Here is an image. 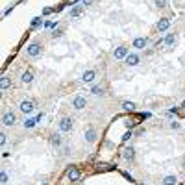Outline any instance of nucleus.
Listing matches in <instances>:
<instances>
[{
	"instance_id": "obj_18",
	"label": "nucleus",
	"mask_w": 185,
	"mask_h": 185,
	"mask_svg": "<svg viewBox=\"0 0 185 185\" xmlns=\"http://www.w3.org/2000/svg\"><path fill=\"white\" fill-rule=\"evenodd\" d=\"M124 158H126V159H130V161H132V159H133V158H135V150H133V148H132V146H130V148H126V150H124Z\"/></svg>"
},
{
	"instance_id": "obj_10",
	"label": "nucleus",
	"mask_w": 185,
	"mask_h": 185,
	"mask_svg": "<svg viewBox=\"0 0 185 185\" xmlns=\"http://www.w3.org/2000/svg\"><path fill=\"white\" fill-rule=\"evenodd\" d=\"M95 78H96V72H95V70H85L83 76H82V82L91 83V82H95Z\"/></svg>"
},
{
	"instance_id": "obj_1",
	"label": "nucleus",
	"mask_w": 185,
	"mask_h": 185,
	"mask_svg": "<svg viewBox=\"0 0 185 185\" xmlns=\"http://www.w3.org/2000/svg\"><path fill=\"white\" fill-rule=\"evenodd\" d=\"M41 52H43V46H41L39 43H32V44L26 48V54H28L30 57H37V56H41Z\"/></svg>"
},
{
	"instance_id": "obj_21",
	"label": "nucleus",
	"mask_w": 185,
	"mask_h": 185,
	"mask_svg": "<svg viewBox=\"0 0 185 185\" xmlns=\"http://www.w3.org/2000/svg\"><path fill=\"white\" fill-rule=\"evenodd\" d=\"M122 107H124L126 111H133V109H135V104H133V102H128V100H126V102H122Z\"/></svg>"
},
{
	"instance_id": "obj_32",
	"label": "nucleus",
	"mask_w": 185,
	"mask_h": 185,
	"mask_svg": "<svg viewBox=\"0 0 185 185\" xmlns=\"http://www.w3.org/2000/svg\"><path fill=\"white\" fill-rule=\"evenodd\" d=\"M41 185H48V183H41Z\"/></svg>"
},
{
	"instance_id": "obj_29",
	"label": "nucleus",
	"mask_w": 185,
	"mask_h": 185,
	"mask_svg": "<svg viewBox=\"0 0 185 185\" xmlns=\"http://www.w3.org/2000/svg\"><path fill=\"white\" fill-rule=\"evenodd\" d=\"M78 2H82V0H67V4H69V6H76Z\"/></svg>"
},
{
	"instance_id": "obj_8",
	"label": "nucleus",
	"mask_w": 185,
	"mask_h": 185,
	"mask_svg": "<svg viewBox=\"0 0 185 185\" xmlns=\"http://www.w3.org/2000/svg\"><path fill=\"white\" fill-rule=\"evenodd\" d=\"M124 61H126V65H130V67H135V65H139V61H141V57H139L137 54H128Z\"/></svg>"
},
{
	"instance_id": "obj_15",
	"label": "nucleus",
	"mask_w": 185,
	"mask_h": 185,
	"mask_svg": "<svg viewBox=\"0 0 185 185\" xmlns=\"http://www.w3.org/2000/svg\"><path fill=\"white\" fill-rule=\"evenodd\" d=\"M91 93H93V95H96V96H104V95H106V93H104V87H102V85H93Z\"/></svg>"
},
{
	"instance_id": "obj_7",
	"label": "nucleus",
	"mask_w": 185,
	"mask_h": 185,
	"mask_svg": "<svg viewBox=\"0 0 185 185\" xmlns=\"http://www.w3.org/2000/svg\"><path fill=\"white\" fill-rule=\"evenodd\" d=\"M130 52H128V48L126 46H119L115 52H113V57L115 59H126V56H128Z\"/></svg>"
},
{
	"instance_id": "obj_14",
	"label": "nucleus",
	"mask_w": 185,
	"mask_h": 185,
	"mask_svg": "<svg viewBox=\"0 0 185 185\" xmlns=\"http://www.w3.org/2000/svg\"><path fill=\"white\" fill-rule=\"evenodd\" d=\"M176 39H178L176 33H167V37H165V44H167V46H172V44L176 43Z\"/></svg>"
},
{
	"instance_id": "obj_9",
	"label": "nucleus",
	"mask_w": 185,
	"mask_h": 185,
	"mask_svg": "<svg viewBox=\"0 0 185 185\" xmlns=\"http://www.w3.org/2000/svg\"><path fill=\"white\" fill-rule=\"evenodd\" d=\"M80 176H82V174H80V170H78L76 167H70V169H69V172H67V178H69L70 182H78V180H80Z\"/></svg>"
},
{
	"instance_id": "obj_4",
	"label": "nucleus",
	"mask_w": 185,
	"mask_h": 185,
	"mask_svg": "<svg viewBox=\"0 0 185 185\" xmlns=\"http://www.w3.org/2000/svg\"><path fill=\"white\" fill-rule=\"evenodd\" d=\"M72 107L78 109V111L85 109V107H87V100H85V96H74V98H72Z\"/></svg>"
},
{
	"instance_id": "obj_5",
	"label": "nucleus",
	"mask_w": 185,
	"mask_h": 185,
	"mask_svg": "<svg viewBox=\"0 0 185 185\" xmlns=\"http://www.w3.org/2000/svg\"><path fill=\"white\" fill-rule=\"evenodd\" d=\"M15 122H17V115L15 113H11V111L4 113V117H2V124L4 126H15Z\"/></svg>"
},
{
	"instance_id": "obj_24",
	"label": "nucleus",
	"mask_w": 185,
	"mask_h": 185,
	"mask_svg": "<svg viewBox=\"0 0 185 185\" xmlns=\"http://www.w3.org/2000/svg\"><path fill=\"white\" fill-rule=\"evenodd\" d=\"M156 6L159 9H163V7H167V0H156Z\"/></svg>"
},
{
	"instance_id": "obj_25",
	"label": "nucleus",
	"mask_w": 185,
	"mask_h": 185,
	"mask_svg": "<svg viewBox=\"0 0 185 185\" xmlns=\"http://www.w3.org/2000/svg\"><path fill=\"white\" fill-rule=\"evenodd\" d=\"M61 35H63V30H54V32H52V37H54V39H57V37H61Z\"/></svg>"
},
{
	"instance_id": "obj_28",
	"label": "nucleus",
	"mask_w": 185,
	"mask_h": 185,
	"mask_svg": "<svg viewBox=\"0 0 185 185\" xmlns=\"http://www.w3.org/2000/svg\"><path fill=\"white\" fill-rule=\"evenodd\" d=\"M0 145H6V133H0Z\"/></svg>"
},
{
	"instance_id": "obj_17",
	"label": "nucleus",
	"mask_w": 185,
	"mask_h": 185,
	"mask_svg": "<svg viewBox=\"0 0 185 185\" xmlns=\"http://www.w3.org/2000/svg\"><path fill=\"white\" fill-rule=\"evenodd\" d=\"M9 87H11V80L4 76V78H2V82H0V89H2V91H6V89H9Z\"/></svg>"
},
{
	"instance_id": "obj_31",
	"label": "nucleus",
	"mask_w": 185,
	"mask_h": 185,
	"mask_svg": "<svg viewBox=\"0 0 185 185\" xmlns=\"http://www.w3.org/2000/svg\"><path fill=\"white\" fill-rule=\"evenodd\" d=\"M130 137H132V132H128V133H126V135H124V137H122V141H128V139H130Z\"/></svg>"
},
{
	"instance_id": "obj_13",
	"label": "nucleus",
	"mask_w": 185,
	"mask_h": 185,
	"mask_svg": "<svg viewBox=\"0 0 185 185\" xmlns=\"http://www.w3.org/2000/svg\"><path fill=\"white\" fill-rule=\"evenodd\" d=\"M20 80H22V83H32V82H33V74H32V70H24V72L20 74Z\"/></svg>"
},
{
	"instance_id": "obj_19",
	"label": "nucleus",
	"mask_w": 185,
	"mask_h": 185,
	"mask_svg": "<svg viewBox=\"0 0 185 185\" xmlns=\"http://www.w3.org/2000/svg\"><path fill=\"white\" fill-rule=\"evenodd\" d=\"M50 141H52L54 146H59V145H61V135H59V133H54V135L50 137Z\"/></svg>"
},
{
	"instance_id": "obj_2",
	"label": "nucleus",
	"mask_w": 185,
	"mask_h": 185,
	"mask_svg": "<svg viewBox=\"0 0 185 185\" xmlns=\"http://www.w3.org/2000/svg\"><path fill=\"white\" fill-rule=\"evenodd\" d=\"M19 107H20V111H22L24 115H32V113L35 111V104H33L32 100H22Z\"/></svg>"
},
{
	"instance_id": "obj_16",
	"label": "nucleus",
	"mask_w": 185,
	"mask_h": 185,
	"mask_svg": "<svg viewBox=\"0 0 185 185\" xmlns=\"http://www.w3.org/2000/svg\"><path fill=\"white\" fill-rule=\"evenodd\" d=\"M80 13H82V4H80V6H74V7L70 9V13H69V15H70V19H76Z\"/></svg>"
},
{
	"instance_id": "obj_3",
	"label": "nucleus",
	"mask_w": 185,
	"mask_h": 185,
	"mask_svg": "<svg viewBox=\"0 0 185 185\" xmlns=\"http://www.w3.org/2000/svg\"><path fill=\"white\" fill-rule=\"evenodd\" d=\"M72 126H74V120H72L70 117H65V119H61V122H59V132L67 133V132L72 130Z\"/></svg>"
},
{
	"instance_id": "obj_20",
	"label": "nucleus",
	"mask_w": 185,
	"mask_h": 185,
	"mask_svg": "<svg viewBox=\"0 0 185 185\" xmlns=\"http://www.w3.org/2000/svg\"><path fill=\"white\" fill-rule=\"evenodd\" d=\"M176 182H178L176 176H167V178L163 180V185H176Z\"/></svg>"
},
{
	"instance_id": "obj_27",
	"label": "nucleus",
	"mask_w": 185,
	"mask_h": 185,
	"mask_svg": "<svg viewBox=\"0 0 185 185\" xmlns=\"http://www.w3.org/2000/svg\"><path fill=\"white\" fill-rule=\"evenodd\" d=\"M52 11H54V7H44V9H43V15H50Z\"/></svg>"
},
{
	"instance_id": "obj_11",
	"label": "nucleus",
	"mask_w": 185,
	"mask_h": 185,
	"mask_svg": "<svg viewBox=\"0 0 185 185\" xmlns=\"http://www.w3.org/2000/svg\"><path fill=\"white\" fill-rule=\"evenodd\" d=\"M85 141L87 143H95L96 141V130L95 128H87L85 130Z\"/></svg>"
},
{
	"instance_id": "obj_6",
	"label": "nucleus",
	"mask_w": 185,
	"mask_h": 185,
	"mask_svg": "<svg viewBox=\"0 0 185 185\" xmlns=\"http://www.w3.org/2000/svg\"><path fill=\"white\" fill-rule=\"evenodd\" d=\"M169 26H170V19L169 17H163V19H159V22H158V32H167L169 30Z\"/></svg>"
},
{
	"instance_id": "obj_30",
	"label": "nucleus",
	"mask_w": 185,
	"mask_h": 185,
	"mask_svg": "<svg viewBox=\"0 0 185 185\" xmlns=\"http://www.w3.org/2000/svg\"><path fill=\"white\" fill-rule=\"evenodd\" d=\"M170 128H172V130H178V128H180V122H172Z\"/></svg>"
},
{
	"instance_id": "obj_26",
	"label": "nucleus",
	"mask_w": 185,
	"mask_h": 185,
	"mask_svg": "<svg viewBox=\"0 0 185 185\" xmlns=\"http://www.w3.org/2000/svg\"><path fill=\"white\" fill-rule=\"evenodd\" d=\"M41 22H43L41 19H33V20H32V28H37V26H39Z\"/></svg>"
},
{
	"instance_id": "obj_23",
	"label": "nucleus",
	"mask_w": 185,
	"mask_h": 185,
	"mask_svg": "<svg viewBox=\"0 0 185 185\" xmlns=\"http://www.w3.org/2000/svg\"><path fill=\"white\" fill-rule=\"evenodd\" d=\"M0 183H2V185H6V183H7V174H6L4 170L0 172Z\"/></svg>"
},
{
	"instance_id": "obj_22",
	"label": "nucleus",
	"mask_w": 185,
	"mask_h": 185,
	"mask_svg": "<svg viewBox=\"0 0 185 185\" xmlns=\"http://www.w3.org/2000/svg\"><path fill=\"white\" fill-rule=\"evenodd\" d=\"M37 124V119H26V122H24V128H33Z\"/></svg>"
},
{
	"instance_id": "obj_12",
	"label": "nucleus",
	"mask_w": 185,
	"mask_h": 185,
	"mask_svg": "<svg viewBox=\"0 0 185 185\" xmlns=\"http://www.w3.org/2000/svg\"><path fill=\"white\" fill-rule=\"evenodd\" d=\"M148 44V41H146V37H137V39H133V48H145Z\"/></svg>"
}]
</instances>
